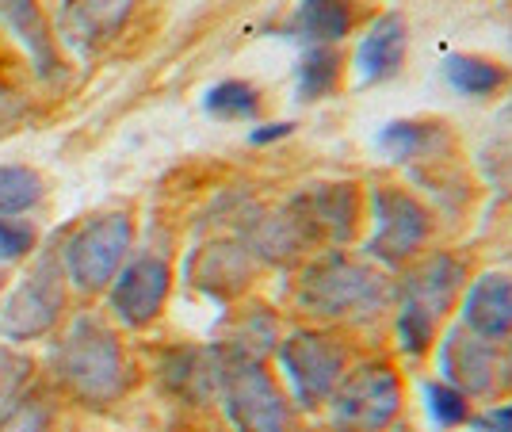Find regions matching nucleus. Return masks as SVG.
Masks as SVG:
<instances>
[{
	"instance_id": "f257e3e1",
	"label": "nucleus",
	"mask_w": 512,
	"mask_h": 432,
	"mask_svg": "<svg viewBox=\"0 0 512 432\" xmlns=\"http://www.w3.org/2000/svg\"><path fill=\"white\" fill-rule=\"evenodd\" d=\"M58 371L65 375V383L88 402H107L123 387L119 345L104 325L92 322V318L73 322L69 337L62 341V352H58Z\"/></svg>"
},
{
	"instance_id": "f03ea898",
	"label": "nucleus",
	"mask_w": 512,
	"mask_h": 432,
	"mask_svg": "<svg viewBox=\"0 0 512 432\" xmlns=\"http://www.w3.org/2000/svg\"><path fill=\"white\" fill-rule=\"evenodd\" d=\"M130 245V218L127 215H104L96 222H85L73 238L65 241V276L77 283L81 291L104 287L119 260Z\"/></svg>"
},
{
	"instance_id": "7ed1b4c3",
	"label": "nucleus",
	"mask_w": 512,
	"mask_h": 432,
	"mask_svg": "<svg viewBox=\"0 0 512 432\" xmlns=\"http://www.w3.org/2000/svg\"><path fill=\"white\" fill-rule=\"evenodd\" d=\"M65 303V287H62V268L50 257H43L31 276L8 295V303L0 306V333L8 341H27V337H39L50 325L58 322Z\"/></svg>"
},
{
	"instance_id": "20e7f679",
	"label": "nucleus",
	"mask_w": 512,
	"mask_h": 432,
	"mask_svg": "<svg viewBox=\"0 0 512 432\" xmlns=\"http://www.w3.org/2000/svg\"><path fill=\"white\" fill-rule=\"evenodd\" d=\"M165 295H169V268H165V260L142 257L134 260L130 268H123V276L115 280L111 306H115V314L127 325H146L161 310Z\"/></svg>"
},
{
	"instance_id": "39448f33",
	"label": "nucleus",
	"mask_w": 512,
	"mask_h": 432,
	"mask_svg": "<svg viewBox=\"0 0 512 432\" xmlns=\"http://www.w3.org/2000/svg\"><path fill=\"white\" fill-rule=\"evenodd\" d=\"M134 12V0H65L62 8V35L81 54L107 43L127 16Z\"/></svg>"
},
{
	"instance_id": "423d86ee",
	"label": "nucleus",
	"mask_w": 512,
	"mask_h": 432,
	"mask_svg": "<svg viewBox=\"0 0 512 432\" xmlns=\"http://www.w3.org/2000/svg\"><path fill=\"white\" fill-rule=\"evenodd\" d=\"M230 410L249 432H272L279 421V398L256 368H241L230 379Z\"/></svg>"
},
{
	"instance_id": "0eeeda50",
	"label": "nucleus",
	"mask_w": 512,
	"mask_h": 432,
	"mask_svg": "<svg viewBox=\"0 0 512 432\" xmlns=\"http://www.w3.org/2000/svg\"><path fill=\"white\" fill-rule=\"evenodd\" d=\"M0 20L8 23V27L20 35V43L31 50L35 69H39L43 77H54V69H58V50H54V39H50V31H46L35 0H0Z\"/></svg>"
},
{
	"instance_id": "6e6552de",
	"label": "nucleus",
	"mask_w": 512,
	"mask_h": 432,
	"mask_svg": "<svg viewBox=\"0 0 512 432\" xmlns=\"http://www.w3.org/2000/svg\"><path fill=\"white\" fill-rule=\"evenodd\" d=\"M402 50H406V27H402V20L398 16H386V20L375 23V31L360 46L363 81H383L390 73H398Z\"/></svg>"
},
{
	"instance_id": "1a4fd4ad",
	"label": "nucleus",
	"mask_w": 512,
	"mask_h": 432,
	"mask_svg": "<svg viewBox=\"0 0 512 432\" xmlns=\"http://www.w3.org/2000/svg\"><path fill=\"white\" fill-rule=\"evenodd\" d=\"M348 23H352V16H348L344 0H302L295 27L302 31V39L329 43V39H341L348 31Z\"/></svg>"
},
{
	"instance_id": "9d476101",
	"label": "nucleus",
	"mask_w": 512,
	"mask_h": 432,
	"mask_svg": "<svg viewBox=\"0 0 512 432\" xmlns=\"http://www.w3.org/2000/svg\"><path fill=\"white\" fill-rule=\"evenodd\" d=\"M39 199V176L20 165H0V215H20Z\"/></svg>"
},
{
	"instance_id": "9b49d317",
	"label": "nucleus",
	"mask_w": 512,
	"mask_h": 432,
	"mask_svg": "<svg viewBox=\"0 0 512 432\" xmlns=\"http://www.w3.org/2000/svg\"><path fill=\"white\" fill-rule=\"evenodd\" d=\"M448 81L467 96H486L501 85V69L482 58H448Z\"/></svg>"
},
{
	"instance_id": "f8f14e48",
	"label": "nucleus",
	"mask_w": 512,
	"mask_h": 432,
	"mask_svg": "<svg viewBox=\"0 0 512 432\" xmlns=\"http://www.w3.org/2000/svg\"><path fill=\"white\" fill-rule=\"evenodd\" d=\"M207 111L222 115V119H249L256 111V92L249 85H241V81H226V85L211 88Z\"/></svg>"
},
{
	"instance_id": "ddd939ff",
	"label": "nucleus",
	"mask_w": 512,
	"mask_h": 432,
	"mask_svg": "<svg viewBox=\"0 0 512 432\" xmlns=\"http://www.w3.org/2000/svg\"><path fill=\"white\" fill-rule=\"evenodd\" d=\"M337 77V58H329V54H310L306 62H302V96H321L329 81Z\"/></svg>"
},
{
	"instance_id": "4468645a",
	"label": "nucleus",
	"mask_w": 512,
	"mask_h": 432,
	"mask_svg": "<svg viewBox=\"0 0 512 432\" xmlns=\"http://www.w3.org/2000/svg\"><path fill=\"white\" fill-rule=\"evenodd\" d=\"M31 230L27 226H16V222H4L0 218V260H16L31 249Z\"/></svg>"
},
{
	"instance_id": "2eb2a0df",
	"label": "nucleus",
	"mask_w": 512,
	"mask_h": 432,
	"mask_svg": "<svg viewBox=\"0 0 512 432\" xmlns=\"http://www.w3.org/2000/svg\"><path fill=\"white\" fill-rule=\"evenodd\" d=\"M432 410L436 417H444V421H459L463 413H467V402L448 387H432Z\"/></svg>"
},
{
	"instance_id": "dca6fc26",
	"label": "nucleus",
	"mask_w": 512,
	"mask_h": 432,
	"mask_svg": "<svg viewBox=\"0 0 512 432\" xmlns=\"http://www.w3.org/2000/svg\"><path fill=\"white\" fill-rule=\"evenodd\" d=\"M46 429V413L43 410H31V406H23L12 421H4L0 432H43Z\"/></svg>"
},
{
	"instance_id": "f3484780",
	"label": "nucleus",
	"mask_w": 512,
	"mask_h": 432,
	"mask_svg": "<svg viewBox=\"0 0 512 432\" xmlns=\"http://www.w3.org/2000/svg\"><path fill=\"white\" fill-rule=\"evenodd\" d=\"M291 134V123H272L268 130H253V142H272V138H283Z\"/></svg>"
}]
</instances>
